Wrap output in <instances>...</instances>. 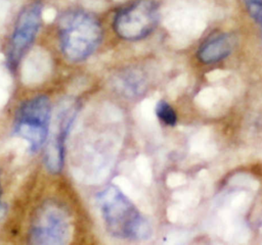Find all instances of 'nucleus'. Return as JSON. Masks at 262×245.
Here are the masks:
<instances>
[{"instance_id":"obj_1","label":"nucleus","mask_w":262,"mask_h":245,"mask_svg":"<svg viewBox=\"0 0 262 245\" xmlns=\"http://www.w3.org/2000/svg\"><path fill=\"white\" fill-rule=\"evenodd\" d=\"M97 202L106 230L120 239L141 240L149 236V226L136 206L115 186H107L97 195Z\"/></svg>"},{"instance_id":"obj_2","label":"nucleus","mask_w":262,"mask_h":245,"mask_svg":"<svg viewBox=\"0 0 262 245\" xmlns=\"http://www.w3.org/2000/svg\"><path fill=\"white\" fill-rule=\"evenodd\" d=\"M102 29L95 16L82 11L67 12L59 21V42L62 54L77 62L88 58L99 46Z\"/></svg>"},{"instance_id":"obj_3","label":"nucleus","mask_w":262,"mask_h":245,"mask_svg":"<svg viewBox=\"0 0 262 245\" xmlns=\"http://www.w3.org/2000/svg\"><path fill=\"white\" fill-rule=\"evenodd\" d=\"M51 116L50 101L46 96H36L18 108L13 131L26 140L31 152H37L47 141Z\"/></svg>"},{"instance_id":"obj_4","label":"nucleus","mask_w":262,"mask_h":245,"mask_svg":"<svg viewBox=\"0 0 262 245\" xmlns=\"http://www.w3.org/2000/svg\"><path fill=\"white\" fill-rule=\"evenodd\" d=\"M72 236L70 213L59 203L47 201L36 211L30 229V242L35 245H64Z\"/></svg>"},{"instance_id":"obj_5","label":"nucleus","mask_w":262,"mask_h":245,"mask_svg":"<svg viewBox=\"0 0 262 245\" xmlns=\"http://www.w3.org/2000/svg\"><path fill=\"white\" fill-rule=\"evenodd\" d=\"M158 21V3L155 0H137L117 13L114 30L124 40L137 41L148 36Z\"/></svg>"},{"instance_id":"obj_6","label":"nucleus","mask_w":262,"mask_h":245,"mask_svg":"<svg viewBox=\"0 0 262 245\" xmlns=\"http://www.w3.org/2000/svg\"><path fill=\"white\" fill-rule=\"evenodd\" d=\"M42 6L32 3L18 14L7 48V64L16 68L25 53L33 44L41 26Z\"/></svg>"},{"instance_id":"obj_7","label":"nucleus","mask_w":262,"mask_h":245,"mask_svg":"<svg viewBox=\"0 0 262 245\" xmlns=\"http://www.w3.org/2000/svg\"><path fill=\"white\" fill-rule=\"evenodd\" d=\"M76 114V106L74 104L63 105L56 113L50 134L48 133L47 145L45 150V165L52 174L61 170L64 157V141L69 133L70 127Z\"/></svg>"},{"instance_id":"obj_8","label":"nucleus","mask_w":262,"mask_h":245,"mask_svg":"<svg viewBox=\"0 0 262 245\" xmlns=\"http://www.w3.org/2000/svg\"><path fill=\"white\" fill-rule=\"evenodd\" d=\"M233 48L230 36L221 34L208 39L199 49L198 57L205 64L216 63L227 57Z\"/></svg>"},{"instance_id":"obj_9","label":"nucleus","mask_w":262,"mask_h":245,"mask_svg":"<svg viewBox=\"0 0 262 245\" xmlns=\"http://www.w3.org/2000/svg\"><path fill=\"white\" fill-rule=\"evenodd\" d=\"M156 113L164 124L168 126H174L177 121V116L174 109L164 100H161L157 103L156 106Z\"/></svg>"},{"instance_id":"obj_10","label":"nucleus","mask_w":262,"mask_h":245,"mask_svg":"<svg viewBox=\"0 0 262 245\" xmlns=\"http://www.w3.org/2000/svg\"><path fill=\"white\" fill-rule=\"evenodd\" d=\"M250 15L257 21L262 19V0H244Z\"/></svg>"},{"instance_id":"obj_11","label":"nucleus","mask_w":262,"mask_h":245,"mask_svg":"<svg viewBox=\"0 0 262 245\" xmlns=\"http://www.w3.org/2000/svg\"><path fill=\"white\" fill-rule=\"evenodd\" d=\"M1 195H2V188H1V183H0V205H1Z\"/></svg>"},{"instance_id":"obj_12","label":"nucleus","mask_w":262,"mask_h":245,"mask_svg":"<svg viewBox=\"0 0 262 245\" xmlns=\"http://www.w3.org/2000/svg\"><path fill=\"white\" fill-rule=\"evenodd\" d=\"M260 22H261V23H262V19H261V21H260Z\"/></svg>"}]
</instances>
